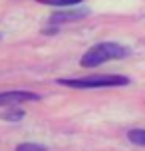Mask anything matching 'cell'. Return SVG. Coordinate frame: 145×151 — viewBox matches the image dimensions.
Segmentation results:
<instances>
[{"label": "cell", "instance_id": "obj_1", "mask_svg": "<svg viewBox=\"0 0 145 151\" xmlns=\"http://www.w3.org/2000/svg\"><path fill=\"white\" fill-rule=\"evenodd\" d=\"M129 78L121 74H93L80 78H62L56 83L72 90H106V88H123L129 86Z\"/></svg>", "mask_w": 145, "mask_h": 151}, {"label": "cell", "instance_id": "obj_2", "mask_svg": "<svg viewBox=\"0 0 145 151\" xmlns=\"http://www.w3.org/2000/svg\"><path fill=\"white\" fill-rule=\"evenodd\" d=\"M125 56H129L127 46L119 44V42H98L84 52L80 66L82 68H98V66H103L106 62L121 60Z\"/></svg>", "mask_w": 145, "mask_h": 151}, {"label": "cell", "instance_id": "obj_3", "mask_svg": "<svg viewBox=\"0 0 145 151\" xmlns=\"http://www.w3.org/2000/svg\"><path fill=\"white\" fill-rule=\"evenodd\" d=\"M40 96L28 90H6L0 91V107H10V106H20L28 101H38Z\"/></svg>", "mask_w": 145, "mask_h": 151}, {"label": "cell", "instance_id": "obj_4", "mask_svg": "<svg viewBox=\"0 0 145 151\" xmlns=\"http://www.w3.org/2000/svg\"><path fill=\"white\" fill-rule=\"evenodd\" d=\"M88 16L85 8H70V10H60V12H54L50 16V26H64L70 22H78V20H84Z\"/></svg>", "mask_w": 145, "mask_h": 151}, {"label": "cell", "instance_id": "obj_5", "mask_svg": "<svg viewBox=\"0 0 145 151\" xmlns=\"http://www.w3.org/2000/svg\"><path fill=\"white\" fill-rule=\"evenodd\" d=\"M24 109H20V107H8L6 111L0 113V117L4 121H10V123H18L20 119H24Z\"/></svg>", "mask_w": 145, "mask_h": 151}, {"label": "cell", "instance_id": "obj_6", "mask_svg": "<svg viewBox=\"0 0 145 151\" xmlns=\"http://www.w3.org/2000/svg\"><path fill=\"white\" fill-rule=\"evenodd\" d=\"M38 4H46V6H54V8H72L78 6L84 0H36Z\"/></svg>", "mask_w": 145, "mask_h": 151}, {"label": "cell", "instance_id": "obj_7", "mask_svg": "<svg viewBox=\"0 0 145 151\" xmlns=\"http://www.w3.org/2000/svg\"><path fill=\"white\" fill-rule=\"evenodd\" d=\"M127 139H129L133 145H139V147H145V129L141 127H133L127 131Z\"/></svg>", "mask_w": 145, "mask_h": 151}, {"label": "cell", "instance_id": "obj_8", "mask_svg": "<svg viewBox=\"0 0 145 151\" xmlns=\"http://www.w3.org/2000/svg\"><path fill=\"white\" fill-rule=\"evenodd\" d=\"M16 151H48V149H46V145L26 141V143H20V145H18V147H16Z\"/></svg>", "mask_w": 145, "mask_h": 151}, {"label": "cell", "instance_id": "obj_9", "mask_svg": "<svg viewBox=\"0 0 145 151\" xmlns=\"http://www.w3.org/2000/svg\"><path fill=\"white\" fill-rule=\"evenodd\" d=\"M0 38H2V36H0Z\"/></svg>", "mask_w": 145, "mask_h": 151}]
</instances>
